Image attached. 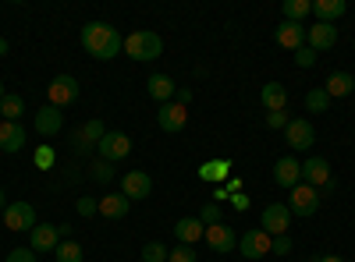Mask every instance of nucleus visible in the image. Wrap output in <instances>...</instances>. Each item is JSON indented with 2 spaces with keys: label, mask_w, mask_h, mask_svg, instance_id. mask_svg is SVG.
<instances>
[{
  "label": "nucleus",
  "mask_w": 355,
  "mask_h": 262,
  "mask_svg": "<svg viewBox=\"0 0 355 262\" xmlns=\"http://www.w3.org/2000/svg\"><path fill=\"white\" fill-rule=\"evenodd\" d=\"M82 50H85L89 57H96V61H114V57L125 50V39H121V32H117L114 25H107V21H89V25L82 28Z\"/></svg>",
  "instance_id": "obj_1"
},
{
  "label": "nucleus",
  "mask_w": 355,
  "mask_h": 262,
  "mask_svg": "<svg viewBox=\"0 0 355 262\" xmlns=\"http://www.w3.org/2000/svg\"><path fill=\"white\" fill-rule=\"evenodd\" d=\"M125 53L132 61H157L164 53V39L157 32H150V28H139V32L125 36Z\"/></svg>",
  "instance_id": "obj_2"
},
{
  "label": "nucleus",
  "mask_w": 355,
  "mask_h": 262,
  "mask_svg": "<svg viewBox=\"0 0 355 262\" xmlns=\"http://www.w3.org/2000/svg\"><path fill=\"white\" fill-rule=\"evenodd\" d=\"M46 100H50V106H57V110L71 106V103L78 100V82H75L71 75H57V78L46 85Z\"/></svg>",
  "instance_id": "obj_3"
},
{
  "label": "nucleus",
  "mask_w": 355,
  "mask_h": 262,
  "mask_svg": "<svg viewBox=\"0 0 355 262\" xmlns=\"http://www.w3.org/2000/svg\"><path fill=\"white\" fill-rule=\"evenodd\" d=\"M270 245H274V238L266 234L263 227H252V230H245V234L239 238V252L245 255V259H263V255H270Z\"/></svg>",
  "instance_id": "obj_4"
},
{
  "label": "nucleus",
  "mask_w": 355,
  "mask_h": 262,
  "mask_svg": "<svg viewBox=\"0 0 355 262\" xmlns=\"http://www.w3.org/2000/svg\"><path fill=\"white\" fill-rule=\"evenodd\" d=\"M100 160H107V163H117V160H125L128 153H132V138L128 135H121V131H107L103 138H100Z\"/></svg>",
  "instance_id": "obj_5"
},
{
  "label": "nucleus",
  "mask_w": 355,
  "mask_h": 262,
  "mask_svg": "<svg viewBox=\"0 0 355 262\" xmlns=\"http://www.w3.org/2000/svg\"><path fill=\"white\" fill-rule=\"evenodd\" d=\"M288 227H291V209L284 202H270V206L263 209V230L270 238H281V234H288Z\"/></svg>",
  "instance_id": "obj_6"
},
{
  "label": "nucleus",
  "mask_w": 355,
  "mask_h": 262,
  "mask_svg": "<svg viewBox=\"0 0 355 262\" xmlns=\"http://www.w3.org/2000/svg\"><path fill=\"white\" fill-rule=\"evenodd\" d=\"M284 138H288V145H291L295 153H302V149H309V145L316 142V128H313V121H306V118H295V121H288Z\"/></svg>",
  "instance_id": "obj_7"
},
{
  "label": "nucleus",
  "mask_w": 355,
  "mask_h": 262,
  "mask_svg": "<svg viewBox=\"0 0 355 262\" xmlns=\"http://www.w3.org/2000/svg\"><path fill=\"white\" fill-rule=\"evenodd\" d=\"M4 227L8 230H28V234H33L36 230V209L28 206V202H11L4 209Z\"/></svg>",
  "instance_id": "obj_8"
},
{
  "label": "nucleus",
  "mask_w": 355,
  "mask_h": 262,
  "mask_svg": "<svg viewBox=\"0 0 355 262\" xmlns=\"http://www.w3.org/2000/svg\"><path fill=\"white\" fill-rule=\"evenodd\" d=\"M288 209H291L295 216H313V213L320 209V191L309 188V185H295V188H291Z\"/></svg>",
  "instance_id": "obj_9"
},
{
  "label": "nucleus",
  "mask_w": 355,
  "mask_h": 262,
  "mask_svg": "<svg viewBox=\"0 0 355 262\" xmlns=\"http://www.w3.org/2000/svg\"><path fill=\"white\" fill-rule=\"evenodd\" d=\"M157 124H160V131L178 135V131L189 124V110H185L182 103H164V106L157 110Z\"/></svg>",
  "instance_id": "obj_10"
},
{
  "label": "nucleus",
  "mask_w": 355,
  "mask_h": 262,
  "mask_svg": "<svg viewBox=\"0 0 355 262\" xmlns=\"http://www.w3.org/2000/svg\"><path fill=\"white\" fill-rule=\"evenodd\" d=\"M274 39H277V46H284V50H302L306 46V25L302 21H281L277 25V32H274Z\"/></svg>",
  "instance_id": "obj_11"
},
{
  "label": "nucleus",
  "mask_w": 355,
  "mask_h": 262,
  "mask_svg": "<svg viewBox=\"0 0 355 262\" xmlns=\"http://www.w3.org/2000/svg\"><path fill=\"white\" fill-rule=\"evenodd\" d=\"M274 181L281 185V188H295V185H302V163L295 160V156H281L277 163H274Z\"/></svg>",
  "instance_id": "obj_12"
},
{
  "label": "nucleus",
  "mask_w": 355,
  "mask_h": 262,
  "mask_svg": "<svg viewBox=\"0 0 355 262\" xmlns=\"http://www.w3.org/2000/svg\"><path fill=\"white\" fill-rule=\"evenodd\" d=\"M150 191H153V181H150L146 170H128L121 178V195L125 198H150Z\"/></svg>",
  "instance_id": "obj_13"
},
{
  "label": "nucleus",
  "mask_w": 355,
  "mask_h": 262,
  "mask_svg": "<svg viewBox=\"0 0 355 262\" xmlns=\"http://www.w3.org/2000/svg\"><path fill=\"white\" fill-rule=\"evenodd\" d=\"M61 227H53V223H36V230H33V248L36 255H46V252H53L57 245H61Z\"/></svg>",
  "instance_id": "obj_14"
},
{
  "label": "nucleus",
  "mask_w": 355,
  "mask_h": 262,
  "mask_svg": "<svg viewBox=\"0 0 355 262\" xmlns=\"http://www.w3.org/2000/svg\"><path fill=\"white\" fill-rule=\"evenodd\" d=\"M338 43V25H327V21H316L313 28H306V46L309 50H331Z\"/></svg>",
  "instance_id": "obj_15"
},
{
  "label": "nucleus",
  "mask_w": 355,
  "mask_h": 262,
  "mask_svg": "<svg viewBox=\"0 0 355 262\" xmlns=\"http://www.w3.org/2000/svg\"><path fill=\"white\" fill-rule=\"evenodd\" d=\"M61 128H64V113L57 110V106H40L36 110V131L43 135V138H53V135H61Z\"/></svg>",
  "instance_id": "obj_16"
},
{
  "label": "nucleus",
  "mask_w": 355,
  "mask_h": 262,
  "mask_svg": "<svg viewBox=\"0 0 355 262\" xmlns=\"http://www.w3.org/2000/svg\"><path fill=\"white\" fill-rule=\"evenodd\" d=\"M302 178H306V185H309V188L323 191V185L331 181V163L323 160V156H313V160H306V163H302Z\"/></svg>",
  "instance_id": "obj_17"
},
{
  "label": "nucleus",
  "mask_w": 355,
  "mask_h": 262,
  "mask_svg": "<svg viewBox=\"0 0 355 262\" xmlns=\"http://www.w3.org/2000/svg\"><path fill=\"white\" fill-rule=\"evenodd\" d=\"M206 248H214L217 255H227V252H234V230L231 227H224V223H214V227H206Z\"/></svg>",
  "instance_id": "obj_18"
},
{
  "label": "nucleus",
  "mask_w": 355,
  "mask_h": 262,
  "mask_svg": "<svg viewBox=\"0 0 355 262\" xmlns=\"http://www.w3.org/2000/svg\"><path fill=\"white\" fill-rule=\"evenodd\" d=\"M202 234H206V227H202L199 216H185V220H178V223H174V238H178V245H196V241H202Z\"/></svg>",
  "instance_id": "obj_19"
},
{
  "label": "nucleus",
  "mask_w": 355,
  "mask_h": 262,
  "mask_svg": "<svg viewBox=\"0 0 355 262\" xmlns=\"http://www.w3.org/2000/svg\"><path fill=\"white\" fill-rule=\"evenodd\" d=\"M128 209H132V198L117 195V191H110V195L100 198V216H107V220H125Z\"/></svg>",
  "instance_id": "obj_20"
},
{
  "label": "nucleus",
  "mask_w": 355,
  "mask_h": 262,
  "mask_svg": "<svg viewBox=\"0 0 355 262\" xmlns=\"http://www.w3.org/2000/svg\"><path fill=\"white\" fill-rule=\"evenodd\" d=\"M146 89H150V100H157V103L164 106V103H171V100H174L178 85H174V78H171V75H150Z\"/></svg>",
  "instance_id": "obj_21"
},
{
  "label": "nucleus",
  "mask_w": 355,
  "mask_h": 262,
  "mask_svg": "<svg viewBox=\"0 0 355 262\" xmlns=\"http://www.w3.org/2000/svg\"><path fill=\"white\" fill-rule=\"evenodd\" d=\"M25 145V128L18 121H0V149L4 153H18Z\"/></svg>",
  "instance_id": "obj_22"
},
{
  "label": "nucleus",
  "mask_w": 355,
  "mask_h": 262,
  "mask_svg": "<svg viewBox=\"0 0 355 262\" xmlns=\"http://www.w3.org/2000/svg\"><path fill=\"white\" fill-rule=\"evenodd\" d=\"M103 135H107L103 121H85V124L75 131V149H78V153H85V149H89V142L100 145V138H103Z\"/></svg>",
  "instance_id": "obj_23"
},
{
  "label": "nucleus",
  "mask_w": 355,
  "mask_h": 262,
  "mask_svg": "<svg viewBox=\"0 0 355 262\" xmlns=\"http://www.w3.org/2000/svg\"><path fill=\"white\" fill-rule=\"evenodd\" d=\"M259 100H263V106L270 110V113H274V110H284V106H288V89H284L281 82H266L263 93H259Z\"/></svg>",
  "instance_id": "obj_24"
},
{
  "label": "nucleus",
  "mask_w": 355,
  "mask_h": 262,
  "mask_svg": "<svg viewBox=\"0 0 355 262\" xmlns=\"http://www.w3.org/2000/svg\"><path fill=\"white\" fill-rule=\"evenodd\" d=\"M348 11V4L345 0H316L313 4V15H316V21H327V25H334L341 15Z\"/></svg>",
  "instance_id": "obj_25"
},
{
  "label": "nucleus",
  "mask_w": 355,
  "mask_h": 262,
  "mask_svg": "<svg viewBox=\"0 0 355 262\" xmlns=\"http://www.w3.org/2000/svg\"><path fill=\"white\" fill-rule=\"evenodd\" d=\"M352 89H355V78H352L348 71H334V75L327 78V85H323V93H327L331 100H338V96H352Z\"/></svg>",
  "instance_id": "obj_26"
},
{
  "label": "nucleus",
  "mask_w": 355,
  "mask_h": 262,
  "mask_svg": "<svg viewBox=\"0 0 355 262\" xmlns=\"http://www.w3.org/2000/svg\"><path fill=\"white\" fill-rule=\"evenodd\" d=\"M281 11H284V21H302L306 15H313V0H284Z\"/></svg>",
  "instance_id": "obj_27"
},
{
  "label": "nucleus",
  "mask_w": 355,
  "mask_h": 262,
  "mask_svg": "<svg viewBox=\"0 0 355 262\" xmlns=\"http://www.w3.org/2000/svg\"><path fill=\"white\" fill-rule=\"evenodd\" d=\"M21 113H25V100H21V96L8 93L4 100H0V118H4V121H18Z\"/></svg>",
  "instance_id": "obj_28"
},
{
  "label": "nucleus",
  "mask_w": 355,
  "mask_h": 262,
  "mask_svg": "<svg viewBox=\"0 0 355 262\" xmlns=\"http://www.w3.org/2000/svg\"><path fill=\"white\" fill-rule=\"evenodd\" d=\"M53 259H57V262H85V259H82V245L71 241V238H64L61 245L53 248Z\"/></svg>",
  "instance_id": "obj_29"
},
{
  "label": "nucleus",
  "mask_w": 355,
  "mask_h": 262,
  "mask_svg": "<svg viewBox=\"0 0 355 262\" xmlns=\"http://www.w3.org/2000/svg\"><path fill=\"white\" fill-rule=\"evenodd\" d=\"M327 106H331V96L323 93V89H309V93H306V110H309V113H323Z\"/></svg>",
  "instance_id": "obj_30"
},
{
  "label": "nucleus",
  "mask_w": 355,
  "mask_h": 262,
  "mask_svg": "<svg viewBox=\"0 0 355 262\" xmlns=\"http://www.w3.org/2000/svg\"><path fill=\"white\" fill-rule=\"evenodd\" d=\"M93 181H96V185H107V181H114V163H107V160H96V163H93Z\"/></svg>",
  "instance_id": "obj_31"
},
{
  "label": "nucleus",
  "mask_w": 355,
  "mask_h": 262,
  "mask_svg": "<svg viewBox=\"0 0 355 262\" xmlns=\"http://www.w3.org/2000/svg\"><path fill=\"white\" fill-rule=\"evenodd\" d=\"M142 262H167V248L160 241H150L142 248Z\"/></svg>",
  "instance_id": "obj_32"
},
{
  "label": "nucleus",
  "mask_w": 355,
  "mask_h": 262,
  "mask_svg": "<svg viewBox=\"0 0 355 262\" xmlns=\"http://www.w3.org/2000/svg\"><path fill=\"white\" fill-rule=\"evenodd\" d=\"M196 259H199V255H196L192 245H178V248L167 252V262H196Z\"/></svg>",
  "instance_id": "obj_33"
},
{
  "label": "nucleus",
  "mask_w": 355,
  "mask_h": 262,
  "mask_svg": "<svg viewBox=\"0 0 355 262\" xmlns=\"http://www.w3.org/2000/svg\"><path fill=\"white\" fill-rule=\"evenodd\" d=\"M224 174H227V163L220 160V163H202L199 178H202V181H206V178H210V181H217V178H224Z\"/></svg>",
  "instance_id": "obj_34"
},
{
  "label": "nucleus",
  "mask_w": 355,
  "mask_h": 262,
  "mask_svg": "<svg viewBox=\"0 0 355 262\" xmlns=\"http://www.w3.org/2000/svg\"><path fill=\"white\" fill-rule=\"evenodd\" d=\"M199 220H202V227H214V223H220V206H217V202H210V206H202Z\"/></svg>",
  "instance_id": "obj_35"
},
{
  "label": "nucleus",
  "mask_w": 355,
  "mask_h": 262,
  "mask_svg": "<svg viewBox=\"0 0 355 262\" xmlns=\"http://www.w3.org/2000/svg\"><path fill=\"white\" fill-rule=\"evenodd\" d=\"M75 209H78V216H96L100 213V202L96 198H78Z\"/></svg>",
  "instance_id": "obj_36"
},
{
  "label": "nucleus",
  "mask_w": 355,
  "mask_h": 262,
  "mask_svg": "<svg viewBox=\"0 0 355 262\" xmlns=\"http://www.w3.org/2000/svg\"><path fill=\"white\" fill-rule=\"evenodd\" d=\"M295 64H299V68H313L316 64V50H309V46L295 50Z\"/></svg>",
  "instance_id": "obj_37"
},
{
  "label": "nucleus",
  "mask_w": 355,
  "mask_h": 262,
  "mask_svg": "<svg viewBox=\"0 0 355 262\" xmlns=\"http://www.w3.org/2000/svg\"><path fill=\"white\" fill-rule=\"evenodd\" d=\"M8 262H40V255L33 248H15V252H8Z\"/></svg>",
  "instance_id": "obj_38"
},
{
  "label": "nucleus",
  "mask_w": 355,
  "mask_h": 262,
  "mask_svg": "<svg viewBox=\"0 0 355 262\" xmlns=\"http://www.w3.org/2000/svg\"><path fill=\"white\" fill-rule=\"evenodd\" d=\"M288 121H291V118H288L284 110H274V113H266V128H274V131H277V128H288Z\"/></svg>",
  "instance_id": "obj_39"
},
{
  "label": "nucleus",
  "mask_w": 355,
  "mask_h": 262,
  "mask_svg": "<svg viewBox=\"0 0 355 262\" xmlns=\"http://www.w3.org/2000/svg\"><path fill=\"white\" fill-rule=\"evenodd\" d=\"M270 252H274V255H288V252H291V234H281V238H274Z\"/></svg>",
  "instance_id": "obj_40"
},
{
  "label": "nucleus",
  "mask_w": 355,
  "mask_h": 262,
  "mask_svg": "<svg viewBox=\"0 0 355 262\" xmlns=\"http://www.w3.org/2000/svg\"><path fill=\"white\" fill-rule=\"evenodd\" d=\"M36 163H40V167H50V163H53V149H40V153H36Z\"/></svg>",
  "instance_id": "obj_41"
},
{
  "label": "nucleus",
  "mask_w": 355,
  "mask_h": 262,
  "mask_svg": "<svg viewBox=\"0 0 355 262\" xmlns=\"http://www.w3.org/2000/svg\"><path fill=\"white\" fill-rule=\"evenodd\" d=\"M174 96H178V103H182V106H189V103H192V89H178Z\"/></svg>",
  "instance_id": "obj_42"
},
{
  "label": "nucleus",
  "mask_w": 355,
  "mask_h": 262,
  "mask_svg": "<svg viewBox=\"0 0 355 262\" xmlns=\"http://www.w3.org/2000/svg\"><path fill=\"white\" fill-rule=\"evenodd\" d=\"M313 262H345V259H341V255H316Z\"/></svg>",
  "instance_id": "obj_43"
},
{
  "label": "nucleus",
  "mask_w": 355,
  "mask_h": 262,
  "mask_svg": "<svg viewBox=\"0 0 355 262\" xmlns=\"http://www.w3.org/2000/svg\"><path fill=\"white\" fill-rule=\"evenodd\" d=\"M8 209V195H4V188H0V213Z\"/></svg>",
  "instance_id": "obj_44"
},
{
  "label": "nucleus",
  "mask_w": 355,
  "mask_h": 262,
  "mask_svg": "<svg viewBox=\"0 0 355 262\" xmlns=\"http://www.w3.org/2000/svg\"><path fill=\"white\" fill-rule=\"evenodd\" d=\"M4 53H8V39H4V36H0V57H4Z\"/></svg>",
  "instance_id": "obj_45"
},
{
  "label": "nucleus",
  "mask_w": 355,
  "mask_h": 262,
  "mask_svg": "<svg viewBox=\"0 0 355 262\" xmlns=\"http://www.w3.org/2000/svg\"><path fill=\"white\" fill-rule=\"evenodd\" d=\"M4 96H8V93H4V82H0V100H4Z\"/></svg>",
  "instance_id": "obj_46"
},
{
  "label": "nucleus",
  "mask_w": 355,
  "mask_h": 262,
  "mask_svg": "<svg viewBox=\"0 0 355 262\" xmlns=\"http://www.w3.org/2000/svg\"><path fill=\"white\" fill-rule=\"evenodd\" d=\"M309 262H313V259H309Z\"/></svg>",
  "instance_id": "obj_47"
}]
</instances>
